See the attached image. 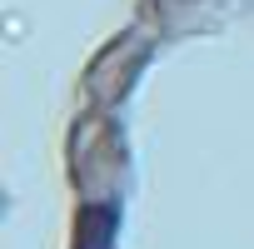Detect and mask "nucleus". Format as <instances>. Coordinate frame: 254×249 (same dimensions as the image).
<instances>
[{
  "label": "nucleus",
  "mask_w": 254,
  "mask_h": 249,
  "mask_svg": "<svg viewBox=\"0 0 254 249\" xmlns=\"http://www.w3.org/2000/svg\"><path fill=\"white\" fill-rule=\"evenodd\" d=\"M120 234V204H90L80 219V244L75 249H110Z\"/></svg>",
  "instance_id": "1"
}]
</instances>
